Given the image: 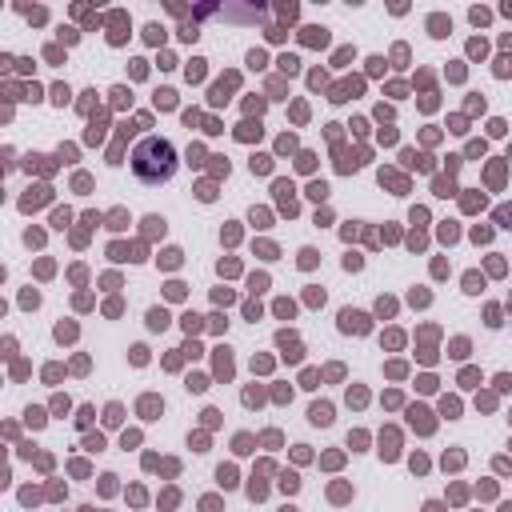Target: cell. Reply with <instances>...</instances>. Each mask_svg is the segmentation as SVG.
<instances>
[{
  "instance_id": "4",
  "label": "cell",
  "mask_w": 512,
  "mask_h": 512,
  "mask_svg": "<svg viewBox=\"0 0 512 512\" xmlns=\"http://www.w3.org/2000/svg\"><path fill=\"white\" fill-rule=\"evenodd\" d=\"M148 324H152V328H164V324H168V316H164V312H152V316H148Z\"/></svg>"
},
{
  "instance_id": "1",
  "label": "cell",
  "mask_w": 512,
  "mask_h": 512,
  "mask_svg": "<svg viewBox=\"0 0 512 512\" xmlns=\"http://www.w3.org/2000/svg\"><path fill=\"white\" fill-rule=\"evenodd\" d=\"M132 172H136V180H144V184H164V180H172V172H176V148H172L168 140H160V136H144V140L132 148Z\"/></svg>"
},
{
  "instance_id": "3",
  "label": "cell",
  "mask_w": 512,
  "mask_h": 512,
  "mask_svg": "<svg viewBox=\"0 0 512 512\" xmlns=\"http://www.w3.org/2000/svg\"><path fill=\"white\" fill-rule=\"evenodd\" d=\"M340 320H344V328H364V316L360 312H344Z\"/></svg>"
},
{
  "instance_id": "2",
  "label": "cell",
  "mask_w": 512,
  "mask_h": 512,
  "mask_svg": "<svg viewBox=\"0 0 512 512\" xmlns=\"http://www.w3.org/2000/svg\"><path fill=\"white\" fill-rule=\"evenodd\" d=\"M312 420H316V424H328V420H332V408H328V404H316V408H312Z\"/></svg>"
}]
</instances>
